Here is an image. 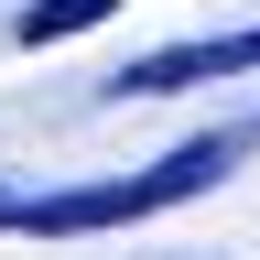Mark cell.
<instances>
[{
    "instance_id": "6da1fadb",
    "label": "cell",
    "mask_w": 260,
    "mask_h": 260,
    "mask_svg": "<svg viewBox=\"0 0 260 260\" xmlns=\"http://www.w3.org/2000/svg\"><path fill=\"white\" fill-rule=\"evenodd\" d=\"M260 130L249 119H228V130H195V141H174L162 162H141V174H109V184H54V195H11L0 184V228L11 239H98V228H141L162 206H184V195H206L228 184L249 162Z\"/></svg>"
},
{
    "instance_id": "7a4b0ae2",
    "label": "cell",
    "mask_w": 260,
    "mask_h": 260,
    "mask_svg": "<svg viewBox=\"0 0 260 260\" xmlns=\"http://www.w3.org/2000/svg\"><path fill=\"white\" fill-rule=\"evenodd\" d=\"M217 76H260V22L195 32V44H162V54H130L109 76V98H184V87H217Z\"/></svg>"
},
{
    "instance_id": "3957f363",
    "label": "cell",
    "mask_w": 260,
    "mask_h": 260,
    "mask_svg": "<svg viewBox=\"0 0 260 260\" xmlns=\"http://www.w3.org/2000/svg\"><path fill=\"white\" fill-rule=\"evenodd\" d=\"M119 0H32V11L11 22V44H65V32H98Z\"/></svg>"
},
{
    "instance_id": "277c9868",
    "label": "cell",
    "mask_w": 260,
    "mask_h": 260,
    "mask_svg": "<svg viewBox=\"0 0 260 260\" xmlns=\"http://www.w3.org/2000/svg\"><path fill=\"white\" fill-rule=\"evenodd\" d=\"M184 260H206V249H184Z\"/></svg>"
}]
</instances>
